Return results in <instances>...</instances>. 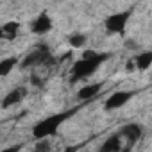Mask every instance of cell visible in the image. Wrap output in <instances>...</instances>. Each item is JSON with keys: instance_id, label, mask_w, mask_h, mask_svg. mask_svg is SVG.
Instances as JSON below:
<instances>
[{"instance_id": "13", "label": "cell", "mask_w": 152, "mask_h": 152, "mask_svg": "<svg viewBox=\"0 0 152 152\" xmlns=\"http://www.w3.org/2000/svg\"><path fill=\"white\" fill-rule=\"evenodd\" d=\"M150 64H152V52H148V50L141 52V54H138L134 57V66L138 70H148Z\"/></svg>"}, {"instance_id": "12", "label": "cell", "mask_w": 152, "mask_h": 152, "mask_svg": "<svg viewBox=\"0 0 152 152\" xmlns=\"http://www.w3.org/2000/svg\"><path fill=\"white\" fill-rule=\"evenodd\" d=\"M16 64H18V57H16V56L0 59V77H6V75H9V73L15 70Z\"/></svg>"}, {"instance_id": "1", "label": "cell", "mask_w": 152, "mask_h": 152, "mask_svg": "<svg viewBox=\"0 0 152 152\" xmlns=\"http://www.w3.org/2000/svg\"><path fill=\"white\" fill-rule=\"evenodd\" d=\"M75 109L72 111H64V113H56V115H48L47 118H43L41 122H38L32 129V138L34 140H45V138H50L57 132V129L61 127V124L64 120H68L72 116Z\"/></svg>"}, {"instance_id": "3", "label": "cell", "mask_w": 152, "mask_h": 152, "mask_svg": "<svg viewBox=\"0 0 152 152\" xmlns=\"http://www.w3.org/2000/svg\"><path fill=\"white\" fill-rule=\"evenodd\" d=\"M50 61H52V56L48 52V47L47 45H39L31 54H27L23 57V61L20 63V66L25 68V70H29V68H38L41 64H48Z\"/></svg>"}, {"instance_id": "16", "label": "cell", "mask_w": 152, "mask_h": 152, "mask_svg": "<svg viewBox=\"0 0 152 152\" xmlns=\"http://www.w3.org/2000/svg\"><path fill=\"white\" fill-rule=\"evenodd\" d=\"M23 148V145L22 143H18V145H11V147H6V148H2L0 152H20Z\"/></svg>"}, {"instance_id": "17", "label": "cell", "mask_w": 152, "mask_h": 152, "mask_svg": "<svg viewBox=\"0 0 152 152\" xmlns=\"http://www.w3.org/2000/svg\"><path fill=\"white\" fill-rule=\"evenodd\" d=\"M75 150H77L75 147H68V148H66V150H63V152H75Z\"/></svg>"}, {"instance_id": "10", "label": "cell", "mask_w": 152, "mask_h": 152, "mask_svg": "<svg viewBox=\"0 0 152 152\" xmlns=\"http://www.w3.org/2000/svg\"><path fill=\"white\" fill-rule=\"evenodd\" d=\"M102 84H88V86H83L79 91H77V99L79 100H91L99 95Z\"/></svg>"}, {"instance_id": "5", "label": "cell", "mask_w": 152, "mask_h": 152, "mask_svg": "<svg viewBox=\"0 0 152 152\" xmlns=\"http://www.w3.org/2000/svg\"><path fill=\"white\" fill-rule=\"evenodd\" d=\"M132 97H134V91H115V93L109 95V99L104 102V109H106V111H113V109L124 107Z\"/></svg>"}, {"instance_id": "9", "label": "cell", "mask_w": 152, "mask_h": 152, "mask_svg": "<svg viewBox=\"0 0 152 152\" xmlns=\"http://www.w3.org/2000/svg\"><path fill=\"white\" fill-rule=\"evenodd\" d=\"M18 31H20V23L18 22H7L0 27V39H6V41H11L18 36Z\"/></svg>"}, {"instance_id": "2", "label": "cell", "mask_w": 152, "mask_h": 152, "mask_svg": "<svg viewBox=\"0 0 152 152\" xmlns=\"http://www.w3.org/2000/svg\"><path fill=\"white\" fill-rule=\"evenodd\" d=\"M109 57V54H100L97 59H79V61H75L72 70H70V81L72 83H79L83 79H88L90 75L95 73V70Z\"/></svg>"}, {"instance_id": "14", "label": "cell", "mask_w": 152, "mask_h": 152, "mask_svg": "<svg viewBox=\"0 0 152 152\" xmlns=\"http://www.w3.org/2000/svg\"><path fill=\"white\" fill-rule=\"evenodd\" d=\"M68 43L72 48H83L86 45V34H81V32H75L68 38Z\"/></svg>"}, {"instance_id": "6", "label": "cell", "mask_w": 152, "mask_h": 152, "mask_svg": "<svg viewBox=\"0 0 152 152\" xmlns=\"http://www.w3.org/2000/svg\"><path fill=\"white\" fill-rule=\"evenodd\" d=\"M50 29H52V18H50L47 13L38 15V16L34 18V22L31 23V31H32L34 34H38V36H43V34L50 32Z\"/></svg>"}, {"instance_id": "4", "label": "cell", "mask_w": 152, "mask_h": 152, "mask_svg": "<svg viewBox=\"0 0 152 152\" xmlns=\"http://www.w3.org/2000/svg\"><path fill=\"white\" fill-rule=\"evenodd\" d=\"M131 18V11H122V13H115L109 15L106 18V29L111 34H122L127 27V22Z\"/></svg>"}, {"instance_id": "15", "label": "cell", "mask_w": 152, "mask_h": 152, "mask_svg": "<svg viewBox=\"0 0 152 152\" xmlns=\"http://www.w3.org/2000/svg\"><path fill=\"white\" fill-rule=\"evenodd\" d=\"M50 148H52V143L48 141V138H45V140H36L34 152H50Z\"/></svg>"}, {"instance_id": "8", "label": "cell", "mask_w": 152, "mask_h": 152, "mask_svg": "<svg viewBox=\"0 0 152 152\" xmlns=\"http://www.w3.org/2000/svg\"><path fill=\"white\" fill-rule=\"evenodd\" d=\"M27 95V88H23V86H20V88H16V90H13V91H9L4 99H2V102H0V106H2L4 109H9V107H13V106H16V104H20L22 100H23V97Z\"/></svg>"}, {"instance_id": "11", "label": "cell", "mask_w": 152, "mask_h": 152, "mask_svg": "<svg viewBox=\"0 0 152 152\" xmlns=\"http://www.w3.org/2000/svg\"><path fill=\"white\" fill-rule=\"evenodd\" d=\"M120 150H122V138H120V134L109 136L100 147V152H120Z\"/></svg>"}, {"instance_id": "7", "label": "cell", "mask_w": 152, "mask_h": 152, "mask_svg": "<svg viewBox=\"0 0 152 152\" xmlns=\"http://www.w3.org/2000/svg\"><path fill=\"white\" fill-rule=\"evenodd\" d=\"M141 132H143V127L138 125V124H127L122 127L120 131V138H125L127 143H129V148L141 138Z\"/></svg>"}]
</instances>
